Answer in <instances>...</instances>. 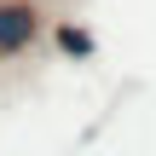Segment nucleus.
<instances>
[{
  "label": "nucleus",
  "instance_id": "obj_1",
  "mask_svg": "<svg viewBox=\"0 0 156 156\" xmlns=\"http://www.w3.org/2000/svg\"><path fill=\"white\" fill-rule=\"evenodd\" d=\"M35 29H41L35 6H23V0H6V6H0V58H6V52H23V46L35 41Z\"/></svg>",
  "mask_w": 156,
  "mask_h": 156
},
{
  "label": "nucleus",
  "instance_id": "obj_2",
  "mask_svg": "<svg viewBox=\"0 0 156 156\" xmlns=\"http://www.w3.org/2000/svg\"><path fill=\"white\" fill-rule=\"evenodd\" d=\"M58 41H64L69 52H87V35H81V29H58Z\"/></svg>",
  "mask_w": 156,
  "mask_h": 156
}]
</instances>
